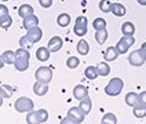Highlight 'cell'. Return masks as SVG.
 <instances>
[{
    "instance_id": "1",
    "label": "cell",
    "mask_w": 146,
    "mask_h": 124,
    "mask_svg": "<svg viewBox=\"0 0 146 124\" xmlns=\"http://www.w3.org/2000/svg\"><path fill=\"white\" fill-rule=\"evenodd\" d=\"M29 59H31V52L28 51V48L19 47L15 51V62L14 66L18 72H25L29 68Z\"/></svg>"
},
{
    "instance_id": "2",
    "label": "cell",
    "mask_w": 146,
    "mask_h": 124,
    "mask_svg": "<svg viewBox=\"0 0 146 124\" xmlns=\"http://www.w3.org/2000/svg\"><path fill=\"white\" fill-rule=\"evenodd\" d=\"M48 120V112L46 109H39V110H31L26 116V123L28 124H41Z\"/></svg>"
},
{
    "instance_id": "3",
    "label": "cell",
    "mask_w": 146,
    "mask_h": 124,
    "mask_svg": "<svg viewBox=\"0 0 146 124\" xmlns=\"http://www.w3.org/2000/svg\"><path fill=\"white\" fill-rule=\"evenodd\" d=\"M123 87H124V83H123L120 77H113L110 82L106 84L105 94L109 95V97H117L123 91Z\"/></svg>"
},
{
    "instance_id": "4",
    "label": "cell",
    "mask_w": 146,
    "mask_h": 124,
    "mask_svg": "<svg viewBox=\"0 0 146 124\" xmlns=\"http://www.w3.org/2000/svg\"><path fill=\"white\" fill-rule=\"evenodd\" d=\"M14 107H15V110L18 113H28V112L33 110L35 103H33V101L31 98H28V97H21V98H18L15 101Z\"/></svg>"
},
{
    "instance_id": "5",
    "label": "cell",
    "mask_w": 146,
    "mask_h": 124,
    "mask_svg": "<svg viewBox=\"0 0 146 124\" xmlns=\"http://www.w3.org/2000/svg\"><path fill=\"white\" fill-rule=\"evenodd\" d=\"M73 32H74L76 36H80V37L87 34V32H88V21H87L86 17L80 15L76 18V24L73 26Z\"/></svg>"
},
{
    "instance_id": "6",
    "label": "cell",
    "mask_w": 146,
    "mask_h": 124,
    "mask_svg": "<svg viewBox=\"0 0 146 124\" xmlns=\"http://www.w3.org/2000/svg\"><path fill=\"white\" fill-rule=\"evenodd\" d=\"M35 77L37 82H43L48 84L52 80V69L50 66H40L36 72H35Z\"/></svg>"
},
{
    "instance_id": "7",
    "label": "cell",
    "mask_w": 146,
    "mask_h": 124,
    "mask_svg": "<svg viewBox=\"0 0 146 124\" xmlns=\"http://www.w3.org/2000/svg\"><path fill=\"white\" fill-rule=\"evenodd\" d=\"M84 117L86 115L83 113V110H81L80 107H70L69 110H68V116H66V119L69 120V123L72 124H80L84 121Z\"/></svg>"
},
{
    "instance_id": "8",
    "label": "cell",
    "mask_w": 146,
    "mask_h": 124,
    "mask_svg": "<svg viewBox=\"0 0 146 124\" xmlns=\"http://www.w3.org/2000/svg\"><path fill=\"white\" fill-rule=\"evenodd\" d=\"M145 61H146V54L141 48L132 51L130 54V57H128V62L132 66H142L145 64Z\"/></svg>"
},
{
    "instance_id": "9",
    "label": "cell",
    "mask_w": 146,
    "mask_h": 124,
    "mask_svg": "<svg viewBox=\"0 0 146 124\" xmlns=\"http://www.w3.org/2000/svg\"><path fill=\"white\" fill-rule=\"evenodd\" d=\"M26 37H28V40L31 41V44L37 43V41H40L41 37H43V31H41L39 26H33L31 29H28Z\"/></svg>"
},
{
    "instance_id": "10",
    "label": "cell",
    "mask_w": 146,
    "mask_h": 124,
    "mask_svg": "<svg viewBox=\"0 0 146 124\" xmlns=\"http://www.w3.org/2000/svg\"><path fill=\"white\" fill-rule=\"evenodd\" d=\"M62 46H64V40H62V37H59V36H54V37H51L48 41V50L51 52H57L59 50L62 48Z\"/></svg>"
},
{
    "instance_id": "11",
    "label": "cell",
    "mask_w": 146,
    "mask_h": 124,
    "mask_svg": "<svg viewBox=\"0 0 146 124\" xmlns=\"http://www.w3.org/2000/svg\"><path fill=\"white\" fill-rule=\"evenodd\" d=\"M73 97L76 99H84L86 97H88V88L86 87V86H83V84H79V86H76L74 88H73Z\"/></svg>"
},
{
    "instance_id": "12",
    "label": "cell",
    "mask_w": 146,
    "mask_h": 124,
    "mask_svg": "<svg viewBox=\"0 0 146 124\" xmlns=\"http://www.w3.org/2000/svg\"><path fill=\"white\" fill-rule=\"evenodd\" d=\"M33 92L36 94V95H39V97H43V95H46L47 92H48V84L47 83H43V82H37L33 84Z\"/></svg>"
},
{
    "instance_id": "13",
    "label": "cell",
    "mask_w": 146,
    "mask_h": 124,
    "mask_svg": "<svg viewBox=\"0 0 146 124\" xmlns=\"http://www.w3.org/2000/svg\"><path fill=\"white\" fill-rule=\"evenodd\" d=\"M22 19H24V21H22V25H24V28L26 31L31 29V28H33V26H39V18L35 15V14L25 17Z\"/></svg>"
},
{
    "instance_id": "14",
    "label": "cell",
    "mask_w": 146,
    "mask_h": 124,
    "mask_svg": "<svg viewBox=\"0 0 146 124\" xmlns=\"http://www.w3.org/2000/svg\"><path fill=\"white\" fill-rule=\"evenodd\" d=\"M50 55H51V51L48 50V47H39L37 51H36V58H37L40 62L48 61Z\"/></svg>"
},
{
    "instance_id": "15",
    "label": "cell",
    "mask_w": 146,
    "mask_h": 124,
    "mask_svg": "<svg viewBox=\"0 0 146 124\" xmlns=\"http://www.w3.org/2000/svg\"><path fill=\"white\" fill-rule=\"evenodd\" d=\"M132 113H134V116H135L137 119H143V117H146V105L142 103V102H138V103L134 106V109H132Z\"/></svg>"
},
{
    "instance_id": "16",
    "label": "cell",
    "mask_w": 146,
    "mask_h": 124,
    "mask_svg": "<svg viewBox=\"0 0 146 124\" xmlns=\"http://www.w3.org/2000/svg\"><path fill=\"white\" fill-rule=\"evenodd\" d=\"M119 51L116 47H108L106 51L104 52V57H105V61L106 62H112V61H116V58L119 57Z\"/></svg>"
},
{
    "instance_id": "17",
    "label": "cell",
    "mask_w": 146,
    "mask_h": 124,
    "mask_svg": "<svg viewBox=\"0 0 146 124\" xmlns=\"http://www.w3.org/2000/svg\"><path fill=\"white\" fill-rule=\"evenodd\" d=\"M79 107H80L81 110H83V113L87 116L91 112V107H92V102H91V99L90 97H86L84 99H81L80 103H79Z\"/></svg>"
},
{
    "instance_id": "18",
    "label": "cell",
    "mask_w": 146,
    "mask_h": 124,
    "mask_svg": "<svg viewBox=\"0 0 146 124\" xmlns=\"http://www.w3.org/2000/svg\"><path fill=\"white\" fill-rule=\"evenodd\" d=\"M110 13H113L116 17H124L127 13V8L120 3H112V11Z\"/></svg>"
},
{
    "instance_id": "19",
    "label": "cell",
    "mask_w": 146,
    "mask_h": 124,
    "mask_svg": "<svg viewBox=\"0 0 146 124\" xmlns=\"http://www.w3.org/2000/svg\"><path fill=\"white\" fill-rule=\"evenodd\" d=\"M121 33L123 36H134L135 33V25L132 22H124L121 25Z\"/></svg>"
},
{
    "instance_id": "20",
    "label": "cell",
    "mask_w": 146,
    "mask_h": 124,
    "mask_svg": "<svg viewBox=\"0 0 146 124\" xmlns=\"http://www.w3.org/2000/svg\"><path fill=\"white\" fill-rule=\"evenodd\" d=\"M33 7L31 6V4H22L21 7L18 8V15L21 17V18H25V17L28 15H32L33 14Z\"/></svg>"
},
{
    "instance_id": "21",
    "label": "cell",
    "mask_w": 146,
    "mask_h": 124,
    "mask_svg": "<svg viewBox=\"0 0 146 124\" xmlns=\"http://www.w3.org/2000/svg\"><path fill=\"white\" fill-rule=\"evenodd\" d=\"M138 102H139V94H137V92H128V94L125 95V103H127L128 106L134 107Z\"/></svg>"
},
{
    "instance_id": "22",
    "label": "cell",
    "mask_w": 146,
    "mask_h": 124,
    "mask_svg": "<svg viewBox=\"0 0 146 124\" xmlns=\"http://www.w3.org/2000/svg\"><path fill=\"white\" fill-rule=\"evenodd\" d=\"M13 94H14V88L11 86H8V84H1L0 86V95L3 98H11Z\"/></svg>"
},
{
    "instance_id": "23",
    "label": "cell",
    "mask_w": 146,
    "mask_h": 124,
    "mask_svg": "<svg viewBox=\"0 0 146 124\" xmlns=\"http://www.w3.org/2000/svg\"><path fill=\"white\" fill-rule=\"evenodd\" d=\"M70 15L69 14H66V13H62V14H59L57 18V24L61 26V28H66L68 25L70 24Z\"/></svg>"
},
{
    "instance_id": "24",
    "label": "cell",
    "mask_w": 146,
    "mask_h": 124,
    "mask_svg": "<svg viewBox=\"0 0 146 124\" xmlns=\"http://www.w3.org/2000/svg\"><path fill=\"white\" fill-rule=\"evenodd\" d=\"M77 52L80 54V55H87L90 52V46H88V43L84 40V39H81L79 43H77Z\"/></svg>"
},
{
    "instance_id": "25",
    "label": "cell",
    "mask_w": 146,
    "mask_h": 124,
    "mask_svg": "<svg viewBox=\"0 0 146 124\" xmlns=\"http://www.w3.org/2000/svg\"><path fill=\"white\" fill-rule=\"evenodd\" d=\"M84 76L88 79V80H95L98 76V70H97V66H87L86 70H84Z\"/></svg>"
},
{
    "instance_id": "26",
    "label": "cell",
    "mask_w": 146,
    "mask_h": 124,
    "mask_svg": "<svg viewBox=\"0 0 146 124\" xmlns=\"http://www.w3.org/2000/svg\"><path fill=\"white\" fill-rule=\"evenodd\" d=\"M3 59H4V62L8 64V65H14V62H15V51H11V50H7V51H4L3 52Z\"/></svg>"
},
{
    "instance_id": "27",
    "label": "cell",
    "mask_w": 146,
    "mask_h": 124,
    "mask_svg": "<svg viewBox=\"0 0 146 124\" xmlns=\"http://www.w3.org/2000/svg\"><path fill=\"white\" fill-rule=\"evenodd\" d=\"M97 70L99 76H108V74L110 73V66H109V64H106V62H99L97 65Z\"/></svg>"
},
{
    "instance_id": "28",
    "label": "cell",
    "mask_w": 146,
    "mask_h": 124,
    "mask_svg": "<svg viewBox=\"0 0 146 124\" xmlns=\"http://www.w3.org/2000/svg\"><path fill=\"white\" fill-rule=\"evenodd\" d=\"M95 39H97L98 44H104L108 39V31L106 29H101V31H97L95 32Z\"/></svg>"
},
{
    "instance_id": "29",
    "label": "cell",
    "mask_w": 146,
    "mask_h": 124,
    "mask_svg": "<svg viewBox=\"0 0 146 124\" xmlns=\"http://www.w3.org/2000/svg\"><path fill=\"white\" fill-rule=\"evenodd\" d=\"M11 24H13V18H11L10 14L3 15L1 18H0V28H3V29H8V28L11 26Z\"/></svg>"
},
{
    "instance_id": "30",
    "label": "cell",
    "mask_w": 146,
    "mask_h": 124,
    "mask_svg": "<svg viewBox=\"0 0 146 124\" xmlns=\"http://www.w3.org/2000/svg\"><path fill=\"white\" fill-rule=\"evenodd\" d=\"M102 124H117V117L113 115V113H106L102 120H101Z\"/></svg>"
},
{
    "instance_id": "31",
    "label": "cell",
    "mask_w": 146,
    "mask_h": 124,
    "mask_svg": "<svg viewBox=\"0 0 146 124\" xmlns=\"http://www.w3.org/2000/svg\"><path fill=\"white\" fill-rule=\"evenodd\" d=\"M99 10L102 13H110L112 11V3L109 0H101L99 1Z\"/></svg>"
},
{
    "instance_id": "32",
    "label": "cell",
    "mask_w": 146,
    "mask_h": 124,
    "mask_svg": "<svg viewBox=\"0 0 146 124\" xmlns=\"http://www.w3.org/2000/svg\"><path fill=\"white\" fill-rule=\"evenodd\" d=\"M92 26H94V29H95V31L106 29V21L104 19V18H97V19H94V22H92Z\"/></svg>"
},
{
    "instance_id": "33",
    "label": "cell",
    "mask_w": 146,
    "mask_h": 124,
    "mask_svg": "<svg viewBox=\"0 0 146 124\" xmlns=\"http://www.w3.org/2000/svg\"><path fill=\"white\" fill-rule=\"evenodd\" d=\"M80 65V61H79V58L76 57H69L66 59V66L69 68V69H76L77 66Z\"/></svg>"
},
{
    "instance_id": "34",
    "label": "cell",
    "mask_w": 146,
    "mask_h": 124,
    "mask_svg": "<svg viewBox=\"0 0 146 124\" xmlns=\"http://www.w3.org/2000/svg\"><path fill=\"white\" fill-rule=\"evenodd\" d=\"M116 48L119 51V54H125L128 48H130V46L127 44V43H124L123 40H119L117 41V44H116Z\"/></svg>"
},
{
    "instance_id": "35",
    "label": "cell",
    "mask_w": 146,
    "mask_h": 124,
    "mask_svg": "<svg viewBox=\"0 0 146 124\" xmlns=\"http://www.w3.org/2000/svg\"><path fill=\"white\" fill-rule=\"evenodd\" d=\"M120 40H123L124 43H127V44H128L130 47L132 46V44H134V43H135V39H134V36H123Z\"/></svg>"
},
{
    "instance_id": "36",
    "label": "cell",
    "mask_w": 146,
    "mask_h": 124,
    "mask_svg": "<svg viewBox=\"0 0 146 124\" xmlns=\"http://www.w3.org/2000/svg\"><path fill=\"white\" fill-rule=\"evenodd\" d=\"M39 4L43 8H50L52 6V0H39Z\"/></svg>"
},
{
    "instance_id": "37",
    "label": "cell",
    "mask_w": 146,
    "mask_h": 124,
    "mask_svg": "<svg viewBox=\"0 0 146 124\" xmlns=\"http://www.w3.org/2000/svg\"><path fill=\"white\" fill-rule=\"evenodd\" d=\"M29 44H31V41L28 40V37H26V36H22V37H21V40H19V46H21V47H24V48H26Z\"/></svg>"
},
{
    "instance_id": "38",
    "label": "cell",
    "mask_w": 146,
    "mask_h": 124,
    "mask_svg": "<svg viewBox=\"0 0 146 124\" xmlns=\"http://www.w3.org/2000/svg\"><path fill=\"white\" fill-rule=\"evenodd\" d=\"M8 14V8L7 6H4V4H0V18L3 15H7Z\"/></svg>"
},
{
    "instance_id": "39",
    "label": "cell",
    "mask_w": 146,
    "mask_h": 124,
    "mask_svg": "<svg viewBox=\"0 0 146 124\" xmlns=\"http://www.w3.org/2000/svg\"><path fill=\"white\" fill-rule=\"evenodd\" d=\"M139 102H142V103L146 105V91H142V92L139 94Z\"/></svg>"
},
{
    "instance_id": "40",
    "label": "cell",
    "mask_w": 146,
    "mask_h": 124,
    "mask_svg": "<svg viewBox=\"0 0 146 124\" xmlns=\"http://www.w3.org/2000/svg\"><path fill=\"white\" fill-rule=\"evenodd\" d=\"M4 65H6V62H4V59H3V57L0 55V69H1V68H3Z\"/></svg>"
},
{
    "instance_id": "41",
    "label": "cell",
    "mask_w": 146,
    "mask_h": 124,
    "mask_svg": "<svg viewBox=\"0 0 146 124\" xmlns=\"http://www.w3.org/2000/svg\"><path fill=\"white\" fill-rule=\"evenodd\" d=\"M141 50H142V51H143V52L146 54V41H145V43H142V46H141Z\"/></svg>"
},
{
    "instance_id": "42",
    "label": "cell",
    "mask_w": 146,
    "mask_h": 124,
    "mask_svg": "<svg viewBox=\"0 0 146 124\" xmlns=\"http://www.w3.org/2000/svg\"><path fill=\"white\" fill-rule=\"evenodd\" d=\"M141 6H146V0H137Z\"/></svg>"
},
{
    "instance_id": "43",
    "label": "cell",
    "mask_w": 146,
    "mask_h": 124,
    "mask_svg": "<svg viewBox=\"0 0 146 124\" xmlns=\"http://www.w3.org/2000/svg\"><path fill=\"white\" fill-rule=\"evenodd\" d=\"M1 105H3V97L0 95V106H1Z\"/></svg>"
},
{
    "instance_id": "44",
    "label": "cell",
    "mask_w": 146,
    "mask_h": 124,
    "mask_svg": "<svg viewBox=\"0 0 146 124\" xmlns=\"http://www.w3.org/2000/svg\"><path fill=\"white\" fill-rule=\"evenodd\" d=\"M1 1H8V0H1Z\"/></svg>"
}]
</instances>
